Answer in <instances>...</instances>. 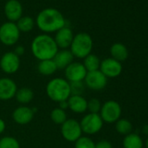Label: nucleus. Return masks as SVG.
<instances>
[{"mask_svg": "<svg viewBox=\"0 0 148 148\" xmlns=\"http://www.w3.org/2000/svg\"><path fill=\"white\" fill-rule=\"evenodd\" d=\"M36 25L45 34L57 32L66 26V21L63 14L57 9L46 8L42 10L37 16Z\"/></svg>", "mask_w": 148, "mask_h": 148, "instance_id": "obj_1", "label": "nucleus"}, {"mask_svg": "<svg viewBox=\"0 0 148 148\" xmlns=\"http://www.w3.org/2000/svg\"><path fill=\"white\" fill-rule=\"evenodd\" d=\"M31 49L32 55L39 61L52 59L58 51L54 38L45 33L39 34L33 38Z\"/></svg>", "mask_w": 148, "mask_h": 148, "instance_id": "obj_2", "label": "nucleus"}, {"mask_svg": "<svg viewBox=\"0 0 148 148\" xmlns=\"http://www.w3.org/2000/svg\"><path fill=\"white\" fill-rule=\"evenodd\" d=\"M48 98L57 103L67 100L71 97L70 83L63 78H55L51 79L45 87Z\"/></svg>", "mask_w": 148, "mask_h": 148, "instance_id": "obj_3", "label": "nucleus"}, {"mask_svg": "<svg viewBox=\"0 0 148 148\" xmlns=\"http://www.w3.org/2000/svg\"><path fill=\"white\" fill-rule=\"evenodd\" d=\"M92 48L93 41L92 37L86 32H79L74 35L70 51L74 58L84 59L92 53Z\"/></svg>", "mask_w": 148, "mask_h": 148, "instance_id": "obj_4", "label": "nucleus"}, {"mask_svg": "<svg viewBox=\"0 0 148 148\" xmlns=\"http://www.w3.org/2000/svg\"><path fill=\"white\" fill-rule=\"evenodd\" d=\"M20 33L16 23L5 22L0 26V42L6 46H12L18 43Z\"/></svg>", "mask_w": 148, "mask_h": 148, "instance_id": "obj_5", "label": "nucleus"}, {"mask_svg": "<svg viewBox=\"0 0 148 148\" xmlns=\"http://www.w3.org/2000/svg\"><path fill=\"white\" fill-rule=\"evenodd\" d=\"M122 109L120 105L115 100H108L105 102L100 109L99 115L103 122L112 124L116 123L121 117Z\"/></svg>", "mask_w": 148, "mask_h": 148, "instance_id": "obj_6", "label": "nucleus"}, {"mask_svg": "<svg viewBox=\"0 0 148 148\" xmlns=\"http://www.w3.org/2000/svg\"><path fill=\"white\" fill-rule=\"evenodd\" d=\"M83 133L86 135H94L100 132L103 127L104 122L99 113H87L79 122Z\"/></svg>", "mask_w": 148, "mask_h": 148, "instance_id": "obj_7", "label": "nucleus"}, {"mask_svg": "<svg viewBox=\"0 0 148 148\" xmlns=\"http://www.w3.org/2000/svg\"><path fill=\"white\" fill-rule=\"evenodd\" d=\"M62 137L68 142H75L82 136V129L79 122L75 119H67L60 127Z\"/></svg>", "mask_w": 148, "mask_h": 148, "instance_id": "obj_8", "label": "nucleus"}, {"mask_svg": "<svg viewBox=\"0 0 148 148\" xmlns=\"http://www.w3.org/2000/svg\"><path fill=\"white\" fill-rule=\"evenodd\" d=\"M87 74L83 63L80 62H72L64 69L65 79L69 82H79L84 81Z\"/></svg>", "mask_w": 148, "mask_h": 148, "instance_id": "obj_9", "label": "nucleus"}, {"mask_svg": "<svg viewBox=\"0 0 148 148\" xmlns=\"http://www.w3.org/2000/svg\"><path fill=\"white\" fill-rule=\"evenodd\" d=\"M20 67V57L13 51L5 52L0 58V68L6 74L16 73Z\"/></svg>", "mask_w": 148, "mask_h": 148, "instance_id": "obj_10", "label": "nucleus"}, {"mask_svg": "<svg viewBox=\"0 0 148 148\" xmlns=\"http://www.w3.org/2000/svg\"><path fill=\"white\" fill-rule=\"evenodd\" d=\"M86 87L93 91L103 90L107 85V78L99 71H89L84 79Z\"/></svg>", "mask_w": 148, "mask_h": 148, "instance_id": "obj_11", "label": "nucleus"}, {"mask_svg": "<svg viewBox=\"0 0 148 148\" xmlns=\"http://www.w3.org/2000/svg\"><path fill=\"white\" fill-rule=\"evenodd\" d=\"M99 71L107 79H113L120 75L123 71V66L120 62L112 58H107L101 61Z\"/></svg>", "mask_w": 148, "mask_h": 148, "instance_id": "obj_12", "label": "nucleus"}, {"mask_svg": "<svg viewBox=\"0 0 148 148\" xmlns=\"http://www.w3.org/2000/svg\"><path fill=\"white\" fill-rule=\"evenodd\" d=\"M18 86L16 82L10 78L0 79V100L7 101L15 98Z\"/></svg>", "mask_w": 148, "mask_h": 148, "instance_id": "obj_13", "label": "nucleus"}, {"mask_svg": "<svg viewBox=\"0 0 148 148\" xmlns=\"http://www.w3.org/2000/svg\"><path fill=\"white\" fill-rule=\"evenodd\" d=\"M35 112L36 111L34 108L21 106L12 112V119L18 125H27L33 119Z\"/></svg>", "mask_w": 148, "mask_h": 148, "instance_id": "obj_14", "label": "nucleus"}, {"mask_svg": "<svg viewBox=\"0 0 148 148\" xmlns=\"http://www.w3.org/2000/svg\"><path fill=\"white\" fill-rule=\"evenodd\" d=\"M5 14L10 22H18L23 17L21 3L18 0H8L5 5Z\"/></svg>", "mask_w": 148, "mask_h": 148, "instance_id": "obj_15", "label": "nucleus"}, {"mask_svg": "<svg viewBox=\"0 0 148 148\" xmlns=\"http://www.w3.org/2000/svg\"><path fill=\"white\" fill-rule=\"evenodd\" d=\"M73 38H74V35H73L71 29L68 26H64L56 32L55 37L53 38L58 49L60 48L61 50H65V49L70 48L71 42L73 40Z\"/></svg>", "mask_w": 148, "mask_h": 148, "instance_id": "obj_16", "label": "nucleus"}, {"mask_svg": "<svg viewBox=\"0 0 148 148\" xmlns=\"http://www.w3.org/2000/svg\"><path fill=\"white\" fill-rule=\"evenodd\" d=\"M67 102L68 109L74 113L82 114L87 111V100L82 95H71Z\"/></svg>", "mask_w": 148, "mask_h": 148, "instance_id": "obj_17", "label": "nucleus"}, {"mask_svg": "<svg viewBox=\"0 0 148 148\" xmlns=\"http://www.w3.org/2000/svg\"><path fill=\"white\" fill-rule=\"evenodd\" d=\"M74 57L70 50H58L55 57L52 58L58 69H65L73 62Z\"/></svg>", "mask_w": 148, "mask_h": 148, "instance_id": "obj_18", "label": "nucleus"}, {"mask_svg": "<svg viewBox=\"0 0 148 148\" xmlns=\"http://www.w3.org/2000/svg\"><path fill=\"white\" fill-rule=\"evenodd\" d=\"M110 53L113 59H115L120 63L126 60L128 58V55H129L126 46L121 43L113 44L110 48Z\"/></svg>", "mask_w": 148, "mask_h": 148, "instance_id": "obj_19", "label": "nucleus"}, {"mask_svg": "<svg viewBox=\"0 0 148 148\" xmlns=\"http://www.w3.org/2000/svg\"><path fill=\"white\" fill-rule=\"evenodd\" d=\"M37 69L41 75H44V76H51L52 74H54L58 70L52 59L39 61L38 64Z\"/></svg>", "mask_w": 148, "mask_h": 148, "instance_id": "obj_20", "label": "nucleus"}, {"mask_svg": "<svg viewBox=\"0 0 148 148\" xmlns=\"http://www.w3.org/2000/svg\"><path fill=\"white\" fill-rule=\"evenodd\" d=\"M144 142L142 138L137 133H129L123 139L124 148H143Z\"/></svg>", "mask_w": 148, "mask_h": 148, "instance_id": "obj_21", "label": "nucleus"}, {"mask_svg": "<svg viewBox=\"0 0 148 148\" xmlns=\"http://www.w3.org/2000/svg\"><path fill=\"white\" fill-rule=\"evenodd\" d=\"M15 98L16 100L21 105H26L31 103L34 99V92L29 87H22L18 89Z\"/></svg>", "mask_w": 148, "mask_h": 148, "instance_id": "obj_22", "label": "nucleus"}, {"mask_svg": "<svg viewBox=\"0 0 148 148\" xmlns=\"http://www.w3.org/2000/svg\"><path fill=\"white\" fill-rule=\"evenodd\" d=\"M100 63L101 61L97 55L91 53L84 58L83 64L86 70L87 71V72H89V71H94L99 70Z\"/></svg>", "mask_w": 148, "mask_h": 148, "instance_id": "obj_23", "label": "nucleus"}, {"mask_svg": "<svg viewBox=\"0 0 148 148\" xmlns=\"http://www.w3.org/2000/svg\"><path fill=\"white\" fill-rule=\"evenodd\" d=\"M18 30L20 32H31L35 26V21L32 17L25 16L22 17L17 23H16Z\"/></svg>", "mask_w": 148, "mask_h": 148, "instance_id": "obj_24", "label": "nucleus"}, {"mask_svg": "<svg viewBox=\"0 0 148 148\" xmlns=\"http://www.w3.org/2000/svg\"><path fill=\"white\" fill-rule=\"evenodd\" d=\"M115 129L120 135L126 136L132 131V124L126 119H119L115 123Z\"/></svg>", "mask_w": 148, "mask_h": 148, "instance_id": "obj_25", "label": "nucleus"}, {"mask_svg": "<svg viewBox=\"0 0 148 148\" xmlns=\"http://www.w3.org/2000/svg\"><path fill=\"white\" fill-rule=\"evenodd\" d=\"M50 117L53 123H55L56 125H60L67 119V114L65 111L60 109L59 107L54 108L51 112Z\"/></svg>", "mask_w": 148, "mask_h": 148, "instance_id": "obj_26", "label": "nucleus"}, {"mask_svg": "<svg viewBox=\"0 0 148 148\" xmlns=\"http://www.w3.org/2000/svg\"><path fill=\"white\" fill-rule=\"evenodd\" d=\"M0 148H20V144L12 136H4L0 138Z\"/></svg>", "mask_w": 148, "mask_h": 148, "instance_id": "obj_27", "label": "nucleus"}, {"mask_svg": "<svg viewBox=\"0 0 148 148\" xmlns=\"http://www.w3.org/2000/svg\"><path fill=\"white\" fill-rule=\"evenodd\" d=\"M74 148H95V142L89 136H81L74 142Z\"/></svg>", "mask_w": 148, "mask_h": 148, "instance_id": "obj_28", "label": "nucleus"}, {"mask_svg": "<svg viewBox=\"0 0 148 148\" xmlns=\"http://www.w3.org/2000/svg\"><path fill=\"white\" fill-rule=\"evenodd\" d=\"M71 94V95H82L86 89V85L84 81L79 82H71L70 83Z\"/></svg>", "mask_w": 148, "mask_h": 148, "instance_id": "obj_29", "label": "nucleus"}, {"mask_svg": "<svg viewBox=\"0 0 148 148\" xmlns=\"http://www.w3.org/2000/svg\"><path fill=\"white\" fill-rule=\"evenodd\" d=\"M101 106V102L96 98H92L87 101V111H89L91 113H99Z\"/></svg>", "mask_w": 148, "mask_h": 148, "instance_id": "obj_30", "label": "nucleus"}, {"mask_svg": "<svg viewBox=\"0 0 148 148\" xmlns=\"http://www.w3.org/2000/svg\"><path fill=\"white\" fill-rule=\"evenodd\" d=\"M95 148H112V145L106 139H101L95 143Z\"/></svg>", "mask_w": 148, "mask_h": 148, "instance_id": "obj_31", "label": "nucleus"}, {"mask_svg": "<svg viewBox=\"0 0 148 148\" xmlns=\"http://www.w3.org/2000/svg\"><path fill=\"white\" fill-rule=\"evenodd\" d=\"M25 47L23 45H18V46L15 47V50H14L13 52L16 55H18V57H20L25 53Z\"/></svg>", "mask_w": 148, "mask_h": 148, "instance_id": "obj_32", "label": "nucleus"}, {"mask_svg": "<svg viewBox=\"0 0 148 148\" xmlns=\"http://www.w3.org/2000/svg\"><path fill=\"white\" fill-rule=\"evenodd\" d=\"M5 128H6V124L5 120L2 118H0V134H2L5 131Z\"/></svg>", "mask_w": 148, "mask_h": 148, "instance_id": "obj_33", "label": "nucleus"}, {"mask_svg": "<svg viewBox=\"0 0 148 148\" xmlns=\"http://www.w3.org/2000/svg\"><path fill=\"white\" fill-rule=\"evenodd\" d=\"M58 107H59L60 109H62V110H64V111H65L66 109H68V102H67V100L59 102V103H58Z\"/></svg>", "mask_w": 148, "mask_h": 148, "instance_id": "obj_34", "label": "nucleus"}, {"mask_svg": "<svg viewBox=\"0 0 148 148\" xmlns=\"http://www.w3.org/2000/svg\"><path fill=\"white\" fill-rule=\"evenodd\" d=\"M145 147H146V148H148V137H147V138H146V140H145Z\"/></svg>", "mask_w": 148, "mask_h": 148, "instance_id": "obj_35", "label": "nucleus"}, {"mask_svg": "<svg viewBox=\"0 0 148 148\" xmlns=\"http://www.w3.org/2000/svg\"><path fill=\"white\" fill-rule=\"evenodd\" d=\"M147 64H148V58H147Z\"/></svg>", "mask_w": 148, "mask_h": 148, "instance_id": "obj_36", "label": "nucleus"}]
</instances>
